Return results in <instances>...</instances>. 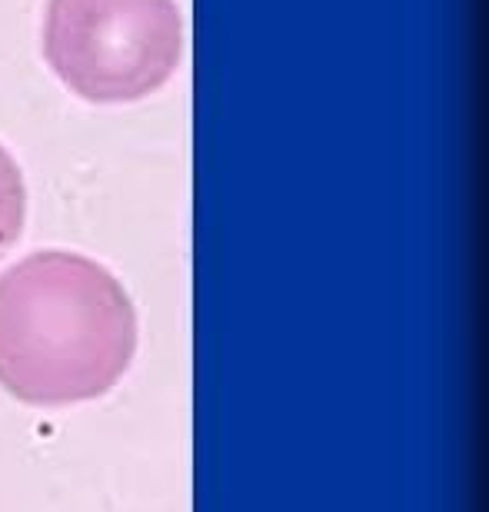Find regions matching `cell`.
Segmentation results:
<instances>
[{
    "label": "cell",
    "instance_id": "7a4b0ae2",
    "mask_svg": "<svg viewBox=\"0 0 489 512\" xmlns=\"http://www.w3.org/2000/svg\"><path fill=\"white\" fill-rule=\"evenodd\" d=\"M180 54L177 0H47L44 57L84 100H144L167 84Z\"/></svg>",
    "mask_w": 489,
    "mask_h": 512
},
{
    "label": "cell",
    "instance_id": "6da1fadb",
    "mask_svg": "<svg viewBox=\"0 0 489 512\" xmlns=\"http://www.w3.org/2000/svg\"><path fill=\"white\" fill-rule=\"evenodd\" d=\"M137 353V310L107 266L40 250L0 276V386L30 406L110 393Z\"/></svg>",
    "mask_w": 489,
    "mask_h": 512
},
{
    "label": "cell",
    "instance_id": "3957f363",
    "mask_svg": "<svg viewBox=\"0 0 489 512\" xmlns=\"http://www.w3.org/2000/svg\"><path fill=\"white\" fill-rule=\"evenodd\" d=\"M27 217V187L17 160L0 147V256L17 243Z\"/></svg>",
    "mask_w": 489,
    "mask_h": 512
}]
</instances>
